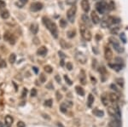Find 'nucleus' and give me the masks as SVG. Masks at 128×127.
<instances>
[{
    "instance_id": "obj_1",
    "label": "nucleus",
    "mask_w": 128,
    "mask_h": 127,
    "mask_svg": "<svg viewBox=\"0 0 128 127\" xmlns=\"http://www.w3.org/2000/svg\"><path fill=\"white\" fill-rule=\"evenodd\" d=\"M43 23H44V26L47 27V29L51 32L52 36H53L55 38H57L58 31H57V25H56L53 22H51L49 18H47V17H45V16L43 17Z\"/></svg>"
},
{
    "instance_id": "obj_2",
    "label": "nucleus",
    "mask_w": 128,
    "mask_h": 127,
    "mask_svg": "<svg viewBox=\"0 0 128 127\" xmlns=\"http://www.w3.org/2000/svg\"><path fill=\"white\" fill-rule=\"evenodd\" d=\"M79 32L82 36V38H84L86 41H90L92 39V32L91 31L86 27V26L85 25H80L79 26Z\"/></svg>"
},
{
    "instance_id": "obj_3",
    "label": "nucleus",
    "mask_w": 128,
    "mask_h": 127,
    "mask_svg": "<svg viewBox=\"0 0 128 127\" xmlns=\"http://www.w3.org/2000/svg\"><path fill=\"white\" fill-rule=\"evenodd\" d=\"M109 42L112 45V46L114 47V49L118 53H122L124 51L123 47H121V45H120V43H119V41H118L116 38H114V37L109 38Z\"/></svg>"
},
{
    "instance_id": "obj_4",
    "label": "nucleus",
    "mask_w": 128,
    "mask_h": 127,
    "mask_svg": "<svg viewBox=\"0 0 128 127\" xmlns=\"http://www.w3.org/2000/svg\"><path fill=\"white\" fill-rule=\"evenodd\" d=\"M108 7H109V5H108V3H104V2H98L96 4V10H97L100 14H104L108 9Z\"/></svg>"
},
{
    "instance_id": "obj_5",
    "label": "nucleus",
    "mask_w": 128,
    "mask_h": 127,
    "mask_svg": "<svg viewBox=\"0 0 128 127\" xmlns=\"http://www.w3.org/2000/svg\"><path fill=\"white\" fill-rule=\"evenodd\" d=\"M76 10H77L76 6L73 5V6H72L67 12V19H68V21L71 23H73V22H74V17H75V14H76Z\"/></svg>"
},
{
    "instance_id": "obj_6",
    "label": "nucleus",
    "mask_w": 128,
    "mask_h": 127,
    "mask_svg": "<svg viewBox=\"0 0 128 127\" xmlns=\"http://www.w3.org/2000/svg\"><path fill=\"white\" fill-rule=\"evenodd\" d=\"M3 38H4L5 41H8L10 45H15V41H16V38L13 34H11L9 32H5L4 35H3Z\"/></svg>"
},
{
    "instance_id": "obj_7",
    "label": "nucleus",
    "mask_w": 128,
    "mask_h": 127,
    "mask_svg": "<svg viewBox=\"0 0 128 127\" xmlns=\"http://www.w3.org/2000/svg\"><path fill=\"white\" fill-rule=\"evenodd\" d=\"M43 9V4L39 2H35V3H32L30 6V10L32 12H37V11H39Z\"/></svg>"
},
{
    "instance_id": "obj_8",
    "label": "nucleus",
    "mask_w": 128,
    "mask_h": 127,
    "mask_svg": "<svg viewBox=\"0 0 128 127\" xmlns=\"http://www.w3.org/2000/svg\"><path fill=\"white\" fill-rule=\"evenodd\" d=\"M104 56H105V59L107 61H110L113 58V52L110 50V48L105 47V49H104Z\"/></svg>"
},
{
    "instance_id": "obj_9",
    "label": "nucleus",
    "mask_w": 128,
    "mask_h": 127,
    "mask_svg": "<svg viewBox=\"0 0 128 127\" xmlns=\"http://www.w3.org/2000/svg\"><path fill=\"white\" fill-rule=\"evenodd\" d=\"M75 58L76 60L79 61V62L82 63V64H85V61H86V57H85V55H83L82 53L80 52H77L76 55H75Z\"/></svg>"
},
{
    "instance_id": "obj_10",
    "label": "nucleus",
    "mask_w": 128,
    "mask_h": 127,
    "mask_svg": "<svg viewBox=\"0 0 128 127\" xmlns=\"http://www.w3.org/2000/svg\"><path fill=\"white\" fill-rule=\"evenodd\" d=\"M81 7L85 12H88L90 10V3L88 0H82L81 1Z\"/></svg>"
},
{
    "instance_id": "obj_11",
    "label": "nucleus",
    "mask_w": 128,
    "mask_h": 127,
    "mask_svg": "<svg viewBox=\"0 0 128 127\" xmlns=\"http://www.w3.org/2000/svg\"><path fill=\"white\" fill-rule=\"evenodd\" d=\"M13 121H14V119H13L12 116H10V115L5 116V126L10 127L13 124Z\"/></svg>"
},
{
    "instance_id": "obj_12",
    "label": "nucleus",
    "mask_w": 128,
    "mask_h": 127,
    "mask_svg": "<svg viewBox=\"0 0 128 127\" xmlns=\"http://www.w3.org/2000/svg\"><path fill=\"white\" fill-rule=\"evenodd\" d=\"M47 48L45 46H41L40 48H38V50L37 51V54L38 55H41V56H44V55L47 54Z\"/></svg>"
},
{
    "instance_id": "obj_13",
    "label": "nucleus",
    "mask_w": 128,
    "mask_h": 127,
    "mask_svg": "<svg viewBox=\"0 0 128 127\" xmlns=\"http://www.w3.org/2000/svg\"><path fill=\"white\" fill-rule=\"evenodd\" d=\"M91 16H92V22L94 23V24H97V23H99L100 22V19H99V16L97 15L95 11H92V15H91Z\"/></svg>"
},
{
    "instance_id": "obj_14",
    "label": "nucleus",
    "mask_w": 128,
    "mask_h": 127,
    "mask_svg": "<svg viewBox=\"0 0 128 127\" xmlns=\"http://www.w3.org/2000/svg\"><path fill=\"white\" fill-rule=\"evenodd\" d=\"M108 66L111 67L112 69L117 71V72L122 69V65L121 64V63H114V64H112V63H108Z\"/></svg>"
},
{
    "instance_id": "obj_15",
    "label": "nucleus",
    "mask_w": 128,
    "mask_h": 127,
    "mask_svg": "<svg viewBox=\"0 0 128 127\" xmlns=\"http://www.w3.org/2000/svg\"><path fill=\"white\" fill-rule=\"evenodd\" d=\"M79 80H80L82 84H86V76H85V73L84 70H81L80 74H79Z\"/></svg>"
},
{
    "instance_id": "obj_16",
    "label": "nucleus",
    "mask_w": 128,
    "mask_h": 127,
    "mask_svg": "<svg viewBox=\"0 0 128 127\" xmlns=\"http://www.w3.org/2000/svg\"><path fill=\"white\" fill-rule=\"evenodd\" d=\"M0 15H1V17L3 19L6 20V19H8L9 17V13L6 9H1V11H0Z\"/></svg>"
},
{
    "instance_id": "obj_17",
    "label": "nucleus",
    "mask_w": 128,
    "mask_h": 127,
    "mask_svg": "<svg viewBox=\"0 0 128 127\" xmlns=\"http://www.w3.org/2000/svg\"><path fill=\"white\" fill-rule=\"evenodd\" d=\"M30 30H31V32H32V34H37V33H38V24H37V23H32V24H31Z\"/></svg>"
},
{
    "instance_id": "obj_18",
    "label": "nucleus",
    "mask_w": 128,
    "mask_h": 127,
    "mask_svg": "<svg viewBox=\"0 0 128 127\" xmlns=\"http://www.w3.org/2000/svg\"><path fill=\"white\" fill-rule=\"evenodd\" d=\"M60 45H61L62 48H63V49H69V48H71V45H70V44L67 43V42H66L64 39H61V40H60Z\"/></svg>"
},
{
    "instance_id": "obj_19",
    "label": "nucleus",
    "mask_w": 128,
    "mask_h": 127,
    "mask_svg": "<svg viewBox=\"0 0 128 127\" xmlns=\"http://www.w3.org/2000/svg\"><path fill=\"white\" fill-rule=\"evenodd\" d=\"M94 97H93L92 94H90V95L88 96V100H87V106H88L89 107H91L93 104V102H94Z\"/></svg>"
},
{
    "instance_id": "obj_20",
    "label": "nucleus",
    "mask_w": 128,
    "mask_h": 127,
    "mask_svg": "<svg viewBox=\"0 0 128 127\" xmlns=\"http://www.w3.org/2000/svg\"><path fill=\"white\" fill-rule=\"evenodd\" d=\"M109 99H110V101H111L112 102L114 103V102H116L118 100H119V97H118L115 93H111V94H109Z\"/></svg>"
},
{
    "instance_id": "obj_21",
    "label": "nucleus",
    "mask_w": 128,
    "mask_h": 127,
    "mask_svg": "<svg viewBox=\"0 0 128 127\" xmlns=\"http://www.w3.org/2000/svg\"><path fill=\"white\" fill-rule=\"evenodd\" d=\"M75 90H76L78 95L81 96V97L85 96V90L82 87H80V86H76V87H75Z\"/></svg>"
},
{
    "instance_id": "obj_22",
    "label": "nucleus",
    "mask_w": 128,
    "mask_h": 127,
    "mask_svg": "<svg viewBox=\"0 0 128 127\" xmlns=\"http://www.w3.org/2000/svg\"><path fill=\"white\" fill-rule=\"evenodd\" d=\"M93 113L97 117H102L104 115L103 111L99 110V109H97V108H95L94 110H93Z\"/></svg>"
},
{
    "instance_id": "obj_23",
    "label": "nucleus",
    "mask_w": 128,
    "mask_h": 127,
    "mask_svg": "<svg viewBox=\"0 0 128 127\" xmlns=\"http://www.w3.org/2000/svg\"><path fill=\"white\" fill-rule=\"evenodd\" d=\"M67 107H68V106L66 104V102H63V104L60 106V110H61L62 113H66L67 112Z\"/></svg>"
},
{
    "instance_id": "obj_24",
    "label": "nucleus",
    "mask_w": 128,
    "mask_h": 127,
    "mask_svg": "<svg viewBox=\"0 0 128 127\" xmlns=\"http://www.w3.org/2000/svg\"><path fill=\"white\" fill-rule=\"evenodd\" d=\"M108 113L109 115H111V116H115L116 115V109L114 108V107H109L108 108Z\"/></svg>"
},
{
    "instance_id": "obj_25",
    "label": "nucleus",
    "mask_w": 128,
    "mask_h": 127,
    "mask_svg": "<svg viewBox=\"0 0 128 127\" xmlns=\"http://www.w3.org/2000/svg\"><path fill=\"white\" fill-rule=\"evenodd\" d=\"M28 2V0H19V2L15 3V4H16V6H18L19 8H22Z\"/></svg>"
},
{
    "instance_id": "obj_26",
    "label": "nucleus",
    "mask_w": 128,
    "mask_h": 127,
    "mask_svg": "<svg viewBox=\"0 0 128 127\" xmlns=\"http://www.w3.org/2000/svg\"><path fill=\"white\" fill-rule=\"evenodd\" d=\"M108 126H109V127H121V125H120V121L119 120L111 121Z\"/></svg>"
},
{
    "instance_id": "obj_27",
    "label": "nucleus",
    "mask_w": 128,
    "mask_h": 127,
    "mask_svg": "<svg viewBox=\"0 0 128 127\" xmlns=\"http://www.w3.org/2000/svg\"><path fill=\"white\" fill-rule=\"evenodd\" d=\"M15 60H16V55H15V54H11V55H9V61L11 63V64H13V63H15Z\"/></svg>"
},
{
    "instance_id": "obj_28",
    "label": "nucleus",
    "mask_w": 128,
    "mask_h": 127,
    "mask_svg": "<svg viewBox=\"0 0 128 127\" xmlns=\"http://www.w3.org/2000/svg\"><path fill=\"white\" fill-rule=\"evenodd\" d=\"M101 100H102V103H103L104 106H108V97L103 95V96H102V97H101Z\"/></svg>"
},
{
    "instance_id": "obj_29",
    "label": "nucleus",
    "mask_w": 128,
    "mask_h": 127,
    "mask_svg": "<svg viewBox=\"0 0 128 127\" xmlns=\"http://www.w3.org/2000/svg\"><path fill=\"white\" fill-rule=\"evenodd\" d=\"M44 71H45L46 73H48V74H51L52 71H53V68H52L51 67L49 66V65H47V66H44Z\"/></svg>"
},
{
    "instance_id": "obj_30",
    "label": "nucleus",
    "mask_w": 128,
    "mask_h": 127,
    "mask_svg": "<svg viewBox=\"0 0 128 127\" xmlns=\"http://www.w3.org/2000/svg\"><path fill=\"white\" fill-rule=\"evenodd\" d=\"M75 36V30H70L68 31V32H67V37L68 38H73Z\"/></svg>"
},
{
    "instance_id": "obj_31",
    "label": "nucleus",
    "mask_w": 128,
    "mask_h": 127,
    "mask_svg": "<svg viewBox=\"0 0 128 127\" xmlns=\"http://www.w3.org/2000/svg\"><path fill=\"white\" fill-rule=\"evenodd\" d=\"M52 103H53V101H52L51 99H49V100H46L45 102H44V106H46V107H51L52 106Z\"/></svg>"
},
{
    "instance_id": "obj_32",
    "label": "nucleus",
    "mask_w": 128,
    "mask_h": 127,
    "mask_svg": "<svg viewBox=\"0 0 128 127\" xmlns=\"http://www.w3.org/2000/svg\"><path fill=\"white\" fill-rule=\"evenodd\" d=\"M60 26H61V27H66L67 26V21H65L64 19H62V20H60Z\"/></svg>"
},
{
    "instance_id": "obj_33",
    "label": "nucleus",
    "mask_w": 128,
    "mask_h": 127,
    "mask_svg": "<svg viewBox=\"0 0 128 127\" xmlns=\"http://www.w3.org/2000/svg\"><path fill=\"white\" fill-rule=\"evenodd\" d=\"M82 21L84 22V23H85V24H89V18H88V16H87V15H82Z\"/></svg>"
},
{
    "instance_id": "obj_34",
    "label": "nucleus",
    "mask_w": 128,
    "mask_h": 127,
    "mask_svg": "<svg viewBox=\"0 0 128 127\" xmlns=\"http://www.w3.org/2000/svg\"><path fill=\"white\" fill-rule=\"evenodd\" d=\"M120 37H121V41L123 42L124 44L127 43V37H126V35H125V33H124V32H122V33H121V35H120Z\"/></svg>"
},
{
    "instance_id": "obj_35",
    "label": "nucleus",
    "mask_w": 128,
    "mask_h": 127,
    "mask_svg": "<svg viewBox=\"0 0 128 127\" xmlns=\"http://www.w3.org/2000/svg\"><path fill=\"white\" fill-rule=\"evenodd\" d=\"M6 66H7V64H6V62H5V61L0 57V67L3 68V67H5Z\"/></svg>"
},
{
    "instance_id": "obj_36",
    "label": "nucleus",
    "mask_w": 128,
    "mask_h": 127,
    "mask_svg": "<svg viewBox=\"0 0 128 127\" xmlns=\"http://www.w3.org/2000/svg\"><path fill=\"white\" fill-rule=\"evenodd\" d=\"M64 79H65V81L67 82V84H68V85H72V84H73V82L69 79V78L67 76V75H64Z\"/></svg>"
},
{
    "instance_id": "obj_37",
    "label": "nucleus",
    "mask_w": 128,
    "mask_h": 127,
    "mask_svg": "<svg viewBox=\"0 0 128 127\" xmlns=\"http://www.w3.org/2000/svg\"><path fill=\"white\" fill-rule=\"evenodd\" d=\"M39 79H40V81H41L42 83H44V82L46 81L45 75H44V74H40V76H39Z\"/></svg>"
},
{
    "instance_id": "obj_38",
    "label": "nucleus",
    "mask_w": 128,
    "mask_h": 127,
    "mask_svg": "<svg viewBox=\"0 0 128 127\" xmlns=\"http://www.w3.org/2000/svg\"><path fill=\"white\" fill-rule=\"evenodd\" d=\"M37 96V90L35 88H32V90H31V97H34Z\"/></svg>"
},
{
    "instance_id": "obj_39",
    "label": "nucleus",
    "mask_w": 128,
    "mask_h": 127,
    "mask_svg": "<svg viewBox=\"0 0 128 127\" xmlns=\"http://www.w3.org/2000/svg\"><path fill=\"white\" fill-rule=\"evenodd\" d=\"M27 94H28V89L24 88L22 90V94H21V98H25L27 97Z\"/></svg>"
},
{
    "instance_id": "obj_40",
    "label": "nucleus",
    "mask_w": 128,
    "mask_h": 127,
    "mask_svg": "<svg viewBox=\"0 0 128 127\" xmlns=\"http://www.w3.org/2000/svg\"><path fill=\"white\" fill-rule=\"evenodd\" d=\"M116 82L118 83V84H119V85H121V86H123L124 85L123 78H117V79H116Z\"/></svg>"
},
{
    "instance_id": "obj_41",
    "label": "nucleus",
    "mask_w": 128,
    "mask_h": 127,
    "mask_svg": "<svg viewBox=\"0 0 128 127\" xmlns=\"http://www.w3.org/2000/svg\"><path fill=\"white\" fill-rule=\"evenodd\" d=\"M66 67H67V70H72L73 69V65H72L71 62H67V64H66Z\"/></svg>"
},
{
    "instance_id": "obj_42",
    "label": "nucleus",
    "mask_w": 128,
    "mask_h": 127,
    "mask_svg": "<svg viewBox=\"0 0 128 127\" xmlns=\"http://www.w3.org/2000/svg\"><path fill=\"white\" fill-rule=\"evenodd\" d=\"M17 127H26V125H25V123L22 122V121H18V123H17Z\"/></svg>"
},
{
    "instance_id": "obj_43",
    "label": "nucleus",
    "mask_w": 128,
    "mask_h": 127,
    "mask_svg": "<svg viewBox=\"0 0 128 127\" xmlns=\"http://www.w3.org/2000/svg\"><path fill=\"white\" fill-rule=\"evenodd\" d=\"M62 98H63V96H62V94L60 93L59 91H57V100L58 102L60 101V100L62 99Z\"/></svg>"
},
{
    "instance_id": "obj_44",
    "label": "nucleus",
    "mask_w": 128,
    "mask_h": 127,
    "mask_svg": "<svg viewBox=\"0 0 128 127\" xmlns=\"http://www.w3.org/2000/svg\"><path fill=\"white\" fill-rule=\"evenodd\" d=\"M5 5H6L5 2H3V0H0V9H3V8H4Z\"/></svg>"
},
{
    "instance_id": "obj_45",
    "label": "nucleus",
    "mask_w": 128,
    "mask_h": 127,
    "mask_svg": "<svg viewBox=\"0 0 128 127\" xmlns=\"http://www.w3.org/2000/svg\"><path fill=\"white\" fill-rule=\"evenodd\" d=\"M66 2H67V4H73L76 2V0H67Z\"/></svg>"
},
{
    "instance_id": "obj_46",
    "label": "nucleus",
    "mask_w": 128,
    "mask_h": 127,
    "mask_svg": "<svg viewBox=\"0 0 128 127\" xmlns=\"http://www.w3.org/2000/svg\"><path fill=\"white\" fill-rule=\"evenodd\" d=\"M55 79L57 80V83H60V82H61V78H60L59 75H56V76H55Z\"/></svg>"
},
{
    "instance_id": "obj_47",
    "label": "nucleus",
    "mask_w": 128,
    "mask_h": 127,
    "mask_svg": "<svg viewBox=\"0 0 128 127\" xmlns=\"http://www.w3.org/2000/svg\"><path fill=\"white\" fill-rule=\"evenodd\" d=\"M110 87H111V88H112V89H113V90H115V91H118L117 88H116V86H115V85H114V84H111V85H110Z\"/></svg>"
},
{
    "instance_id": "obj_48",
    "label": "nucleus",
    "mask_w": 128,
    "mask_h": 127,
    "mask_svg": "<svg viewBox=\"0 0 128 127\" xmlns=\"http://www.w3.org/2000/svg\"><path fill=\"white\" fill-rule=\"evenodd\" d=\"M58 54H59V55H60V56H61L63 59L65 58V55H64V54H63V52H62V51H59V52H58Z\"/></svg>"
},
{
    "instance_id": "obj_49",
    "label": "nucleus",
    "mask_w": 128,
    "mask_h": 127,
    "mask_svg": "<svg viewBox=\"0 0 128 127\" xmlns=\"http://www.w3.org/2000/svg\"><path fill=\"white\" fill-rule=\"evenodd\" d=\"M47 88H49L50 90H52L54 88V86H52V84H51V83H50V84L47 85Z\"/></svg>"
},
{
    "instance_id": "obj_50",
    "label": "nucleus",
    "mask_w": 128,
    "mask_h": 127,
    "mask_svg": "<svg viewBox=\"0 0 128 127\" xmlns=\"http://www.w3.org/2000/svg\"><path fill=\"white\" fill-rule=\"evenodd\" d=\"M91 78H92V83H93V84H96V78H93L92 76H91Z\"/></svg>"
},
{
    "instance_id": "obj_51",
    "label": "nucleus",
    "mask_w": 128,
    "mask_h": 127,
    "mask_svg": "<svg viewBox=\"0 0 128 127\" xmlns=\"http://www.w3.org/2000/svg\"><path fill=\"white\" fill-rule=\"evenodd\" d=\"M32 69H33V71H34V72H35V74H38V67H32Z\"/></svg>"
},
{
    "instance_id": "obj_52",
    "label": "nucleus",
    "mask_w": 128,
    "mask_h": 127,
    "mask_svg": "<svg viewBox=\"0 0 128 127\" xmlns=\"http://www.w3.org/2000/svg\"><path fill=\"white\" fill-rule=\"evenodd\" d=\"M118 30H119V29H118V27H116V28H115V30H114V29H113V30L111 31V32H114V33H117Z\"/></svg>"
},
{
    "instance_id": "obj_53",
    "label": "nucleus",
    "mask_w": 128,
    "mask_h": 127,
    "mask_svg": "<svg viewBox=\"0 0 128 127\" xmlns=\"http://www.w3.org/2000/svg\"><path fill=\"white\" fill-rule=\"evenodd\" d=\"M60 64H61L62 67L64 66V61H63V59H62V60H61V62H60Z\"/></svg>"
},
{
    "instance_id": "obj_54",
    "label": "nucleus",
    "mask_w": 128,
    "mask_h": 127,
    "mask_svg": "<svg viewBox=\"0 0 128 127\" xmlns=\"http://www.w3.org/2000/svg\"><path fill=\"white\" fill-rule=\"evenodd\" d=\"M57 126L59 127H64L63 125H62V123H57Z\"/></svg>"
},
{
    "instance_id": "obj_55",
    "label": "nucleus",
    "mask_w": 128,
    "mask_h": 127,
    "mask_svg": "<svg viewBox=\"0 0 128 127\" xmlns=\"http://www.w3.org/2000/svg\"><path fill=\"white\" fill-rule=\"evenodd\" d=\"M43 115H44V118H47L48 119V120H50V117H48V115L47 114H43Z\"/></svg>"
},
{
    "instance_id": "obj_56",
    "label": "nucleus",
    "mask_w": 128,
    "mask_h": 127,
    "mask_svg": "<svg viewBox=\"0 0 128 127\" xmlns=\"http://www.w3.org/2000/svg\"><path fill=\"white\" fill-rule=\"evenodd\" d=\"M4 126H3V123H2V122H0V127H3Z\"/></svg>"
}]
</instances>
